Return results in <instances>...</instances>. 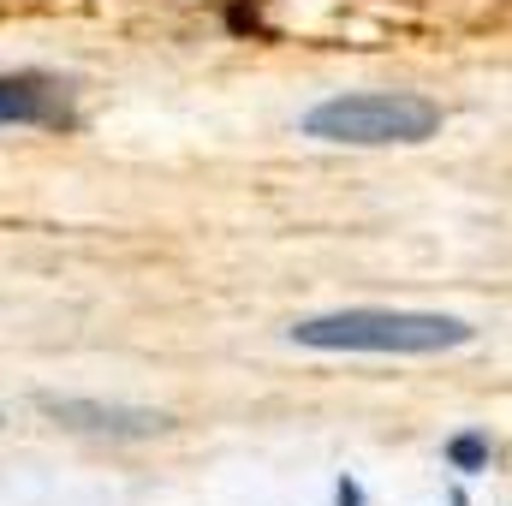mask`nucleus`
Masks as SVG:
<instances>
[{"label": "nucleus", "mask_w": 512, "mask_h": 506, "mask_svg": "<svg viewBox=\"0 0 512 506\" xmlns=\"http://www.w3.org/2000/svg\"><path fill=\"white\" fill-rule=\"evenodd\" d=\"M292 340L310 346V352H393V358H423V352L471 346L477 328L459 322V316H435V310H334V316L292 322Z\"/></svg>", "instance_id": "f257e3e1"}, {"label": "nucleus", "mask_w": 512, "mask_h": 506, "mask_svg": "<svg viewBox=\"0 0 512 506\" xmlns=\"http://www.w3.org/2000/svg\"><path fill=\"white\" fill-rule=\"evenodd\" d=\"M441 131V102L417 90H352L328 96L304 114V137L352 143V149H387V143H429Z\"/></svg>", "instance_id": "f03ea898"}, {"label": "nucleus", "mask_w": 512, "mask_h": 506, "mask_svg": "<svg viewBox=\"0 0 512 506\" xmlns=\"http://www.w3.org/2000/svg\"><path fill=\"white\" fill-rule=\"evenodd\" d=\"M36 405H42V417H54L60 429L108 435V441H149V435H167V429H173V417H167V411L120 405V399H60V393H42Z\"/></svg>", "instance_id": "7ed1b4c3"}, {"label": "nucleus", "mask_w": 512, "mask_h": 506, "mask_svg": "<svg viewBox=\"0 0 512 506\" xmlns=\"http://www.w3.org/2000/svg\"><path fill=\"white\" fill-rule=\"evenodd\" d=\"M60 120V90L18 72V78H0V126H54Z\"/></svg>", "instance_id": "20e7f679"}, {"label": "nucleus", "mask_w": 512, "mask_h": 506, "mask_svg": "<svg viewBox=\"0 0 512 506\" xmlns=\"http://www.w3.org/2000/svg\"><path fill=\"white\" fill-rule=\"evenodd\" d=\"M447 459H453L459 471H489V441H483V435H459V441L447 447Z\"/></svg>", "instance_id": "39448f33"}]
</instances>
